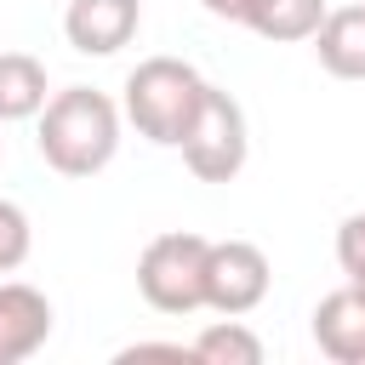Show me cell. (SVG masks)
Returning <instances> with one entry per match:
<instances>
[{
    "label": "cell",
    "mask_w": 365,
    "mask_h": 365,
    "mask_svg": "<svg viewBox=\"0 0 365 365\" xmlns=\"http://www.w3.org/2000/svg\"><path fill=\"white\" fill-rule=\"evenodd\" d=\"M120 120L125 108L108 91L91 86H63L46 97L40 108V131L34 148L57 177H97L114 154H120Z\"/></svg>",
    "instance_id": "6da1fadb"
},
{
    "label": "cell",
    "mask_w": 365,
    "mask_h": 365,
    "mask_svg": "<svg viewBox=\"0 0 365 365\" xmlns=\"http://www.w3.org/2000/svg\"><path fill=\"white\" fill-rule=\"evenodd\" d=\"M205 74L182 57H143L131 74H125V120L137 125V137L160 143V148H182L194 114H200V97H205Z\"/></svg>",
    "instance_id": "7a4b0ae2"
},
{
    "label": "cell",
    "mask_w": 365,
    "mask_h": 365,
    "mask_svg": "<svg viewBox=\"0 0 365 365\" xmlns=\"http://www.w3.org/2000/svg\"><path fill=\"white\" fill-rule=\"evenodd\" d=\"M205 257L211 240L194 228L154 234L137 257V291L154 314H200L205 308Z\"/></svg>",
    "instance_id": "3957f363"
},
{
    "label": "cell",
    "mask_w": 365,
    "mask_h": 365,
    "mask_svg": "<svg viewBox=\"0 0 365 365\" xmlns=\"http://www.w3.org/2000/svg\"><path fill=\"white\" fill-rule=\"evenodd\" d=\"M245 154H251V125H245L240 97L222 91V86H205L200 114L182 137V165L200 182H234L245 171Z\"/></svg>",
    "instance_id": "277c9868"
},
{
    "label": "cell",
    "mask_w": 365,
    "mask_h": 365,
    "mask_svg": "<svg viewBox=\"0 0 365 365\" xmlns=\"http://www.w3.org/2000/svg\"><path fill=\"white\" fill-rule=\"evenodd\" d=\"M268 285H274V268H268L262 245L211 240V257H205V308L211 314H251V308H262Z\"/></svg>",
    "instance_id": "5b68a950"
},
{
    "label": "cell",
    "mask_w": 365,
    "mask_h": 365,
    "mask_svg": "<svg viewBox=\"0 0 365 365\" xmlns=\"http://www.w3.org/2000/svg\"><path fill=\"white\" fill-rule=\"evenodd\" d=\"M143 29V0H68L63 11V40L80 57H114L131 46Z\"/></svg>",
    "instance_id": "8992f818"
},
{
    "label": "cell",
    "mask_w": 365,
    "mask_h": 365,
    "mask_svg": "<svg viewBox=\"0 0 365 365\" xmlns=\"http://www.w3.org/2000/svg\"><path fill=\"white\" fill-rule=\"evenodd\" d=\"M46 336H51V297L23 279H0V365L34 359Z\"/></svg>",
    "instance_id": "52a82bcc"
},
{
    "label": "cell",
    "mask_w": 365,
    "mask_h": 365,
    "mask_svg": "<svg viewBox=\"0 0 365 365\" xmlns=\"http://www.w3.org/2000/svg\"><path fill=\"white\" fill-rule=\"evenodd\" d=\"M314 342L336 365H365V291L359 285H336L331 297H319Z\"/></svg>",
    "instance_id": "ba28073f"
},
{
    "label": "cell",
    "mask_w": 365,
    "mask_h": 365,
    "mask_svg": "<svg viewBox=\"0 0 365 365\" xmlns=\"http://www.w3.org/2000/svg\"><path fill=\"white\" fill-rule=\"evenodd\" d=\"M314 57L336 80H365V0L325 11L319 34H314Z\"/></svg>",
    "instance_id": "9c48e42d"
},
{
    "label": "cell",
    "mask_w": 365,
    "mask_h": 365,
    "mask_svg": "<svg viewBox=\"0 0 365 365\" xmlns=\"http://www.w3.org/2000/svg\"><path fill=\"white\" fill-rule=\"evenodd\" d=\"M46 63L34 51H0V125L6 120H40L46 108Z\"/></svg>",
    "instance_id": "30bf717a"
},
{
    "label": "cell",
    "mask_w": 365,
    "mask_h": 365,
    "mask_svg": "<svg viewBox=\"0 0 365 365\" xmlns=\"http://www.w3.org/2000/svg\"><path fill=\"white\" fill-rule=\"evenodd\" d=\"M325 23V0H257L245 29L274 40V46H291V40H314Z\"/></svg>",
    "instance_id": "8fae6325"
},
{
    "label": "cell",
    "mask_w": 365,
    "mask_h": 365,
    "mask_svg": "<svg viewBox=\"0 0 365 365\" xmlns=\"http://www.w3.org/2000/svg\"><path fill=\"white\" fill-rule=\"evenodd\" d=\"M188 348H194V359H205V365H262V336H257L240 314L211 319Z\"/></svg>",
    "instance_id": "7c38bea8"
},
{
    "label": "cell",
    "mask_w": 365,
    "mask_h": 365,
    "mask_svg": "<svg viewBox=\"0 0 365 365\" xmlns=\"http://www.w3.org/2000/svg\"><path fill=\"white\" fill-rule=\"evenodd\" d=\"M29 245H34V228H29V211L0 200V279L17 274L29 262Z\"/></svg>",
    "instance_id": "4fadbf2b"
},
{
    "label": "cell",
    "mask_w": 365,
    "mask_h": 365,
    "mask_svg": "<svg viewBox=\"0 0 365 365\" xmlns=\"http://www.w3.org/2000/svg\"><path fill=\"white\" fill-rule=\"evenodd\" d=\"M336 262H342L348 285H359V279H365V211L342 217V228H336Z\"/></svg>",
    "instance_id": "5bb4252c"
},
{
    "label": "cell",
    "mask_w": 365,
    "mask_h": 365,
    "mask_svg": "<svg viewBox=\"0 0 365 365\" xmlns=\"http://www.w3.org/2000/svg\"><path fill=\"white\" fill-rule=\"evenodd\" d=\"M200 6H205L211 17H222V23H240V29H245V17H251V6H257V0H200Z\"/></svg>",
    "instance_id": "9a60e30c"
},
{
    "label": "cell",
    "mask_w": 365,
    "mask_h": 365,
    "mask_svg": "<svg viewBox=\"0 0 365 365\" xmlns=\"http://www.w3.org/2000/svg\"><path fill=\"white\" fill-rule=\"evenodd\" d=\"M359 291H365V279H359Z\"/></svg>",
    "instance_id": "2e32d148"
}]
</instances>
